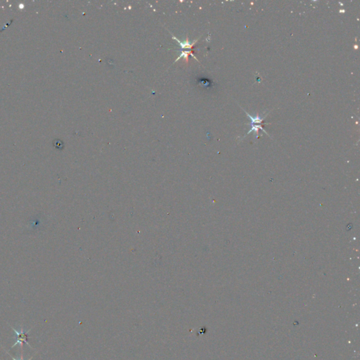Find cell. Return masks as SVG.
Instances as JSON below:
<instances>
[{
	"label": "cell",
	"instance_id": "obj_3",
	"mask_svg": "<svg viewBox=\"0 0 360 360\" xmlns=\"http://www.w3.org/2000/svg\"><path fill=\"white\" fill-rule=\"evenodd\" d=\"M10 356H11V355H10ZM12 357V359H14V360H24V359H23V356H21V357H20V359H15V358H14V357ZM32 358H33V357H31V359H30L29 360H31V359H32Z\"/></svg>",
	"mask_w": 360,
	"mask_h": 360
},
{
	"label": "cell",
	"instance_id": "obj_1",
	"mask_svg": "<svg viewBox=\"0 0 360 360\" xmlns=\"http://www.w3.org/2000/svg\"><path fill=\"white\" fill-rule=\"evenodd\" d=\"M11 328L14 331L15 339H16V343H15V344L12 346V348L13 347H14L15 345H20V347L22 348L23 344V343H26L29 345V343H28L27 340H28V338H28V331H29L31 329H30L28 331H25V330H24L23 329H20V331H18V330H16L13 327H11Z\"/></svg>",
	"mask_w": 360,
	"mask_h": 360
},
{
	"label": "cell",
	"instance_id": "obj_2",
	"mask_svg": "<svg viewBox=\"0 0 360 360\" xmlns=\"http://www.w3.org/2000/svg\"><path fill=\"white\" fill-rule=\"evenodd\" d=\"M172 38L175 39V40H176L177 42L179 43V44H180V46H181V47H182V49H189L191 50V51H192V48H193V47H194V45H195L196 43L198 42V40H199V39H196V40L194 41V42H193L192 43H190L189 42H188V37H186V40L185 41V42H180V41L179 40V39L177 38H176V37H174V36H172Z\"/></svg>",
	"mask_w": 360,
	"mask_h": 360
}]
</instances>
